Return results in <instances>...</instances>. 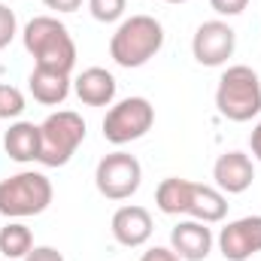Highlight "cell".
I'll return each instance as SVG.
<instances>
[{
  "instance_id": "30bf717a",
  "label": "cell",
  "mask_w": 261,
  "mask_h": 261,
  "mask_svg": "<svg viewBox=\"0 0 261 261\" xmlns=\"http://www.w3.org/2000/svg\"><path fill=\"white\" fill-rule=\"evenodd\" d=\"M213 179H216L219 192H225V195H243L252 186V179H255L252 158L243 155V152H225V155H219V161L213 164Z\"/></svg>"
},
{
  "instance_id": "ac0fdd59",
  "label": "cell",
  "mask_w": 261,
  "mask_h": 261,
  "mask_svg": "<svg viewBox=\"0 0 261 261\" xmlns=\"http://www.w3.org/2000/svg\"><path fill=\"white\" fill-rule=\"evenodd\" d=\"M34 249V234L28 225L21 222H9L6 228H0V252L6 261H18L24 258Z\"/></svg>"
},
{
  "instance_id": "6da1fadb",
  "label": "cell",
  "mask_w": 261,
  "mask_h": 261,
  "mask_svg": "<svg viewBox=\"0 0 261 261\" xmlns=\"http://www.w3.org/2000/svg\"><path fill=\"white\" fill-rule=\"evenodd\" d=\"M21 37H24V49L34 55L37 67L70 76V70L76 64V43L64 21H58L55 15H37L24 24Z\"/></svg>"
},
{
  "instance_id": "7c38bea8",
  "label": "cell",
  "mask_w": 261,
  "mask_h": 261,
  "mask_svg": "<svg viewBox=\"0 0 261 261\" xmlns=\"http://www.w3.org/2000/svg\"><path fill=\"white\" fill-rule=\"evenodd\" d=\"M170 249L179 255L182 261H203L213 249V231L206 228V222H179L170 231Z\"/></svg>"
},
{
  "instance_id": "277c9868",
  "label": "cell",
  "mask_w": 261,
  "mask_h": 261,
  "mask_svg": "<svg viewBox=\"0 0 261 261\" xmlns=\"http://www.w3.org/2000/svg\"><path fill=\"white\" fill-rule=\"evenodd\" d=\"M52 182L46 173L37 170H21L9 179L0 182V216L6 219H28L40 216L52 203Z\"/></svg>"
},
{
  "instance_id": "9a60e30c",
  "label": "cell",
  "mask_w": 261,
  "mask_h": 261,
  "mask_svg": "<svg viewBox=\"0 0 261 261\" xmlns=\"http://www.w3.org/2000/svg\"><path fill=\"white\" fill-rule=\"evenodd\" d=\"M28 88L34 94L37 103L43 107H58L64 103L70 94V76L58 73V70H46V67H34L28 76Z\"/></svg>"
},
{
  "instance_id": "5bb4252c",
  "label": "cell",
  "mask_w": 261,
  "mask_h": 261,
  "mask_svg": "<svg viewBox=\"0 0 261 261\" xmlns=\"http://www.w3.org/2000/svg\"><path fill=\"white\" fill-rule=\"evenodd\" d=\"M40 146H43V134H40V125L34 122H15L3 134V149L18 164L40 161Z\"/></svg>"
},
{
  "instance_id": "4316f807",
  "label": "cell",
  "mask_w": 261,
  "mask_h": 261,
  "mask_svg": "<svg viewBox=\"0 0 261 261\" xmlns=\"http://www.w3.org/2000/svg\"><path fill=\"white\" fill-rule=\"evenodd\" d=\"M167 3H186V0H167Z\"/></svg>"
},
{
  "instance_id": "2e32d148",
  "label": "cell",
  "mask_w": 261,
  "mask_h": 261,
  "mask_svg": "<svg viewBox=\"0 0 261 261\" xmlns=\"http://www.w3.org/2000/svg\"><path fill=\"white\" fill-rule=\"evenodd\" d=\"M225 213H228V200H225V195H222L219 189H213V186H200V182H195V189H192V203H189V216L197 219V222L213 225V222H222Z\"/></svg>"
},
{
  "instance_id": "ba28073f",
  "label": "cell",
  "mask_w": 261,
  "mask_h": 261,
  "mask_svg": "<svg viewBox=\"0 0 261 261\" xmlns=\"http://www.w3.org/2000/svg\"><path fill=\"white\" fill-rule=\"evenodd\" d=\"M234 46H237V34L231 24L213 18V21H203L195 31V40H192V52H195V61L203 67H222L231 55H234Z\"/></svg>"
},
{
  "instance_id": "e0dca14e",
  "label": "cell",
  "mask_w": 261,
  "mask_h": 261,
  "mask_svg": "<svg viewBox=\"0 0 261 261\" xmlns=\"http://www.w3.org/2000/svg\"><path fill=\"white\" fill-rule=\"evenodd\" d=\"M192 189H195L192 179H179V176L161 179V186H158V192H155V203H158V210L167 213V216H189Z\"/></svg>"
},
{
  "instance_id": "7402d4cb",
  "label": "cell",
  "mask_w": 261,
  "mask_h": 261,
  "mask_svg": "<svg viewBox=\"0 0 261 261\" xmlns=\"http://www.w3.org/2000/svg\"><path fill=\"white\" fill-rule=\"evenodd\" d=\"M210 6H213L219 15H240V12L249 6V0H210Z\"/></svg>"
},
{
  "instance_id": "8992f818",
  "label": "cell",
  "mask_w": 261,
  "mask_h": 261,
  "mask_svg": "<svg viewBox=\"0 0 261 261\" xmlns=\"http://www.w3.org/2000/svg\"><path fill=\"white\" fill-rule=\"evenodd\" d=\"M155 125V107L146 97H125L116 107L107 110L103 119V137L113 146H125L130 140H140Z\"/></svg>"
},
{
  "instance_id": "9c48e42d",
  "label": "cell",
  "mask_w": 261,
  "mask_h": 261,
  "mask_svg": "<svg viewBox=\"0 0 261 261\" xmlns=\"http://www.w3.org/2000/svg\"><path fill=\"white\" fill-rule=\"evenodd\" d=\"M219 249L225 261H249L255 252H261V216L228 222L219 234Z\"/></svg>"
},
{
  "instance_id": "ffe728a7",
  "label": "cell",
  "mask_w": 261,
  "mask_h": 261,
  "mask_svg": "<svg viewBox=\"0 0 261 261\" xmlns=\"http://www.w3.org/2000/svg\"><path fill=\"white\" fill-rule=\"evenodd\" d=\"M125 3L128 0H88V9H91V15L97 21L113 24V21H119L125 15Z\"/></svg>"
},
{
  "instance_id": "44dd1931",
  "label": "cell",
  "mask_w": 261,
  "mask_h": 261,
  "mask_svg": "<svg viewBox=\"0 0 261 261\" xmlns=\"http://www.w3.org/2000/svg\"><path fill=\"white\" fill-rule=\"evenodd\" d=\"M15 31H18V21H15V12L6 6V3H0V49H6L9 43H12V37H15Z\"/></svg>"
},
{
  "instance_id": "603a6c76",
  "label": "cell",
  "mask_w": 261,
  "mask_h": 261,
  "mask_svg": "<svg viewBox=\"0 0 261 261\" xmlns=\"http://www.w3.org/2000/svg\"><path fill=\"white\" fill-rule=\"evenodd\" d=\"M21 261H64V255H61L55 246H34Z\"/></svg>"
},
{
  "instance_id": "cb8c5ba5",
  "label": "cell",
  "mask_w": 261,
  "mask_h": 261,
  "mask_svg": "<svg viewBox=\"0 0 261 261\" xmlns=\"http://www.w3.org/2000/svg\"><path fill=\"white\" fill-rule=\"evenodd\" d=\"M140 261H182L173 249H167V246H152L149 252H143V258Z\"/></svg>"
},
{
  "instance_id": "52a82bcc",
  "label": "cell",
  "mask_w": 261,
  "mask_h": 261,
  "mask_svg": "<svg viewBox=\"0 0 261 261\" xmlns=\"http://www.w3.org/2000/svg\"><path fill=\"white\" fill-rule=\"evenodd\" d=\"M140 179H143V167L128 152L103 155L100 164H97V170H94L97 192L103 197H110V200H128L140 189Z\"/></svg>"
},
{
  "instance_id": "4fadbf2b",
  "label": "cell",
  "mask_w": 261,
  "mask_h": 261,
  "mask_svg": "<svg viewBox=\"0 0 261 261\" xmlns=\"http://www.w3.org/2000/svg\"><path fill=\"white\" fill-rule=\"evenodd\" d=\"M76 97L85 107H110L116 100V76L103 67H88L73 82Z\"/></svg>"
},
{
  "instance_id": "484cf974",
  "label": "cell",
  "mask_w": 261,
  "mask_h": 261,
  "mask_svg": "<svg viewBox=\"0 0 261 261\" xmlns=\"http://www.w3.org/2000/svg\"><path fill=\"white\" fill-rule=\"evenodd\" d=\"M249 146H252V155L261 161V122L255 125V130H252V137H249Z\"/></svg>"
},
{
  "instance_id": "8fae6325",
  "label": "cell",
  "mask_w": 261,
  "mask_h": 261,
  "mask_svg": "<svg viewBox=\"0 0 261 261\" xmlns=\"http://www.w3.org/2000/svg\"><path fill=\"white\" fill-rule=\"evenodd\" d=\"M110 228H113V237H116L122 246L137 249V246L149 243V237H152V216H149V210H146V206L130 203V206L116 210V216H113Z\"/></svg>"
},
{
  "instance_id": "3957f363",
  "label": "cell",
  "mask_w": 261,
  "mask_h": 261,
  "mask_svg": "<svg viewBox=\"0 0 261 261\" xmlns=\"http://www.w3.org/2000/svg\"><path fill=\"white\" fill-rule=\"evenodd\" d=\"M216 107L228 122H249L261 113V79L252 67H228L216 88Z\"/></svg>"
},
{
  "instance_id": "5b68a950",
  "label": "cell",
  "mask_w": 261,
  "mask_h": 261,
  "mask_svg": "<svg viewBox=\"0 0 261 261\" xmlns=\"http://www.w3.org/2000/svg\"><path fill=\"white\" fill-rule=\"evenodd\" d=\"M40 134H43L40 164L43 167H64L76 155L79 143L85 140V122L73 110H58L40 125Z\"/></svg>"
},
{
  "instance_id": "d6986e66",
  "label": "cell",
  "mask_w": 261,
  "mask_h": 261,
  "mask_svg": "<svg viewBox=\"0 0 261 261\" xmlns=\"http://www.w3.org/2000/svg\"><path fill=\"white\" fill-rule=\"evenodd\" d=\"M24 113V94L9 85V82H0V119H18Z\"/></svg>"
},
{
  "instance_id": "d4e9b609",
  "label": "cell",
  "mask_w": 261,
  "mask_h": 261,
  "mask_svg": "<svg viewBox=\"0 0 261 261\" xmlns=\"http://www.w3.org/2000/svg\"><path fill=\"white\" fill-rule=\"evenodd\" d=\"M49 9H55V12H76L79 6H82V0H43Z\"/></svg>"
},
{
  "instance_id": "7a4b0ae2",
  "label": "cell",
  "mask_w": 261,
  "mask_h": 261,
  "mask_svg": "<svg viewBox=\"0 0 261 261\" xmlns=\"http://www.w3.org/2000/svg\"><path fill=\"white\" fill-rule=\"evenodd\" d=\"M164 46V28L158 18L152 15H130L125 18L113 40H110V58L116 61L119 67H143L149 64Z\"/></svg>"
},
{
  "instance_id": "83f0119b",
  "label": "cell",
  "mask_w": 261,
  "mask_h": 261,
  "mask_svg": "<svg viewBox=\"0 0 261 261\" xmlns=\"http://www.w3.org/2000/svg\"><path fill=\"white\" fill-rule=\"evenodd\" d=\"M3 261H6V258H3Z\"/></svg>"
}]
</instances>
